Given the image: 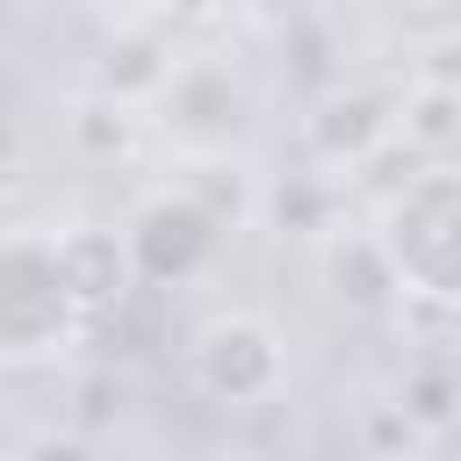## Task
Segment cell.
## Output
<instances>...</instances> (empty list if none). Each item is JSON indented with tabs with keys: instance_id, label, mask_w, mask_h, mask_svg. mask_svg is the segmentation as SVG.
Segmentation results:
<instances>
[{
	"instance_id": "cell-1",
	"label": "cell",
	"mask_w": 461,
	"mask_h": 461,
	"mask_svg": "<svg viewBox=\"0 0 461 461\" xmlns=\"http://www.w3.org/2000/svg\"><path fill=\"white\" fill-rule=\"evenodd\" d=\"M367 245L382 252L396 303L461 310V166H418L375 202Z\"/></svg>"
},
{
	"instance_id": "cell-2",
	"label": "cell",
	"mask_w": 461,
	"mask_h": 461,
	"mask_svg": "<svg viewBox=\"0 0 461 461\" xmlns=\"http://www.w3.org/2000/svg\"><path fill=\"white\" fill-rule=\"evenodd\" d=\"M86 310L65 274V245L43 223L0 230V367H50L79 346Z\"/></svg>"
},
{
	"instance_id": "cell-3",
	"label": "cell",
	"mask_w": 461,
	"mask_h": 461,
	"mask_svg": "<svg viewBox=\"0 0 461 461\" xmlns=\"http://www.w3.org/2000/svg\"><path fill=\"white\" fill-rule=\"evenodd\" d=\"M144 115L158 122V137H166L187 166H216V158H230V151L252 137L259 94H252V79H245L238 58L194 50V58H173V72H166V86L151 94Z\"/></svg>"
},
{
	"instance_id": "cell-4",
	"label": "cell",
	"mask_w": 461,
	"mask_h": 461,
	"mask_svg": "<svg viewBox=\"0 0 461 461\" xmlns=\"http://www.w3.org/2000/svg\"><path fill=\"white\" fill-rule=\"evenodd\" d=\"M115 238H122L130 274H137L144 288H187V281L216 259L223 216H216V202H202L187 180H166V187H151V194L130 202V216L115 223Z\"/></svg>"
},
{
	"instance_id": "cell-5",
	"label": "cell",
	"mask_w": 461,
	"mask_h": 461,
	"mask_svg": "<svg viewBox=\"0 0 461 461\" xmlns=\"http://www.w3.org/2000/svg\"><path fill=\"white\" fill-rule=\"evenodd\" d=\"M187 382L223 411H259L288 382V339L259 310H216L187 339Z\"/></svg>"
},
{
	"instance_id": "cell-6",
	"label": "cell",
	"mask_w": 461,
	"mask_h": 461,
	"mask_svg": "<svg viewBox=\"0 0 461 461\" xmlns=\"http://www.w3.org/2000/svg\"><path fill=\"white\" fill-rule=\"evenodd\" d=\"M58 245H65V274H72V288H79V310H86V324L94 317H108L122 295H130V252H122V238L115 230H101V223H65L58 230Z\"/></svg>"
},
{
	"instance_id": "cell-7",
	"label": "cell",
	"mask_w": 461,
	"mask_h": 461,
	"mask_svg": "<svg viewBox=\"0 0 461 461\" xmlns=\"http://www.w3.org/2000/svg\"><path fill=\"white\" fill-rule=\"evenodd\" d=\"M303 137H310V151H317L324 166H360L375 144L396 137V115H389L375 94H331V101H317V115L303 122Z\"/></svg>"
},
{
	"instance_id": "cell-8",
	"label": "cell",
	"mask_w": 461,
	"mask_h": 461,
	"mask_svg": "<svg viewBox=\"0 0 461 461\" xmlns=\"http://www.w3.org/2000/svg\"><path fill=\"white\" fill-rule=\"evenodd\" d=\"M180 50H166L158 29H115L108 43V65H101V101H122V108H151V94L166 86Z\"/></svg>"
},
{
	"instance_id": "cell-9",
	"label": "cell",
	"mask_w": 461,
	"mask_h": 461,
	"mask_svg": "<svg viewBox=\"0 0 461 461\" xmlns=\"http://www.w3.org/2000/svg\"><path fill=\"white\" fill-rule=\"evenodd\" d=\"M396 137H411L418 151H439L461 137V94L454 86H425L411 79V94L396 101Z\"/></svg>"
},
{
	"instance_id": "cell-10",
	"label": "cell",
	"mask_w": 461,
	"mask_h": 461,
	"mask_svg": "<svg viewBox=\"0 0 461 461\" xmlns=\"http://www.w3.org/2000/svg\"><path fill=\"white\" fill-rule=\"evenodd\" d=\"M72 137H86L94 151H130V137H137V108H122V101H79L72 108Z\"/></svg>"
},
{
	"instance_id": "cell-11",
	"label": "cell",
	"mask_w": 461,
	"mask_h": 461,
	"mask_svg": "<svg viewBox=\"0 0 461 461\" xmlns=\"http://www.w3.org/2000/svg\"><path fill=\"white\" fill-rule=\"evenodd\" d=\"M447 396H454V382L425 367V375L403 382V403L396 411H403V425H447Z\"/></svg>"
},
{
	"instance_id": "cell-12",
	"label": "cell",
	"mask_w": 461,
	"mask_h": 461,
	"mask_svg": "<svg viewBox=\"0 0 461 461\" xmlns=\"http://www.w3.org/2000/svg\"><path fill=\"white\" fill-rule=\"evenodd\" d=\"M115 29H158V14L173 7V0H94Z\"/></svg>"
}]
</instances>
